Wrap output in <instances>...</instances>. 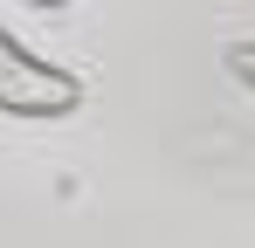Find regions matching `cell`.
<instances>
[{"label": "cell", "instance_id": "6da1fadb", "mask_svg": "<svg viewBox=\"0 0 255 248\" xmlns=\"http://www.w3.org/2000/svg\"><path fill=\"white\" fill-rule=\"evenodd\" d=\"M83 104V83L69 76V69H55V62H42V55H28L21 41L0 28V111L7 118H69Z\"/></svg>", "mask_w": 255, "mask_h": 248}, {"label": "cell", "instance_id": "7a4b0ae2", "mask_svg": "<svg viewBox=\"0 0 255 248\" xmlns=\"http://www.w3.org/2000/svg\"><path fill=\"white\" fill-rule=\"evenodd\" d=\"M228 69H235V76H242V83L255 90V41H242V48H228Z\"/></svg>", "mask_w": 255, "mask_h": 248}, {"label": "cell", "instance_id": "3957f363", "mask_svg": "<svg viewBox=\"0 0 255 248\" xmlns=\"http://www.w3.org/2000/svg\"><path fill=\"white\" fill-rule=\"evenodd\" d=\"M28 7H62V0H28Z\"/></svg>", "mask_w": 255, "mask_h": 248}]
</instances>
